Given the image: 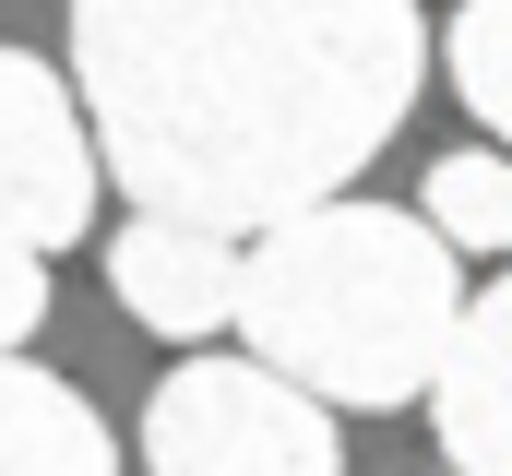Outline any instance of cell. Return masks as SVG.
<instances>
[{
    "mask_svg": "<svg viewBox=\"0 0 512 476\" xmlns=\"http://www.w3.org/2000/svg\"><path fill=\"white\" fill-rule=\"evenodd\" d=\"M441 72H453V96H465V108L501 131V119H512V0H465V12H453Z\"/></svg>",
    "mask_w": 512,
    "mask_h": 476,
    "instance_id": "cell-9",
    "label": "cell"
},
{
    "mask_svg": "<svg viewBox=\"0 0 512 476\" xmlns=\"http://www.w3.org/2000/svg\"><path fill=\"white\" fill-rule=\"evenodd\" d=\"M251 369L310 393L322 417H393L429 393V369L465 322L453 250L417 227L405 203H310L239 250V310Z\"/></svg>",
    "mask_w": 512,
    "mask_h": 476,
    "instance_id": "cell-2",
    "label": "cell"
},
{
    "mask_svg": "<svg viewBox=\"0 0 512 476\" xmlns=\"http://www.w3.org/2000/svg\"><path fill=\"white\" fill-rule=\"evenodd\" d=\"M0 476H120V441L60 369L0 357Z\"/></svg>",
    "mask_w": 512,
    "mask_h": 476,
    "instance_id": "cell-7",
    "label": "cell"
},
{
    "mask_svg": "<svg viewBox=\"0 0 512 476\" xmlns=\"http://www.w3.org/2000/svg\"><path fill=\"white\" fill-rule=\"evenodd\" d=\"M143 465L155 476H346L334 417L286 393L251 357H191L143 405Z\"/></svg>",
    "mask_w": 512,
    "mask_h": 476,
    "instance_id": "cell-3",
    "label": "cell"
},
{
    "mask_svg": "<svg viewBox=\"0 0 512 476\" xmlns=\"http://www.w3.org/2000/svg\"><path fill=\"white\" fill-rule=\"evenodd\" d=\"M417 227L441 238V250H501L512 238V167L477 143V155H441L429 179H417Z\"/></svg>",
    "mask_w": 512,
    "mask_h": 476,
    "instance_id": "cell-8",
    "label": "cell"
},
{
    "mask_svg": "<svg viewBox=\"0 0 512 476\" xmlns=\"http://www.w3.org/2000/svg\"><path fill=\"white\" fill-rule=\"evenodd\" d=\"M108 298H120L143 334H215L227 310H239V250L203 227H167V215H131L108 238Z\"/></svg>",
    "mask_w": 512,
    "mask_h": 476,
    "instance_id": "cell-5",
    "label": "cell"
},
{
    "mask_svg": "<svg viewBox=\"0 0 512 476\" xmlns=\"http://www.w3.org/2000/svg\"><path fill=\"white\" fill-rule=\"evenodd\" d=\"M417 405L441 417L453 476H501L512 465V298L501 286H465V322H453V346H441Z\"/></svg>",
    "mask_w": 512,
    "mask_h": 476,
    "instance_id": "cell-6",
    "label": "cell"
},
{
    "mask_svg": "<svg viewBox=\"0 0 512 476\" xmlns=\"http://www.w3.org/2000/svg\"><path fill=\"white\" fill-rule=\"evenodd\" d=\"M96 227V143L72 84L36 60V48H0V238L12 250H72Z\"/></svg>",
    "mask_w": 512,
    "mask_h": 476,
    "instance_id": "cell-4",
    "label": "cell"
},
{
    "mask_svg": "<svg viewBox=\"0 0 512 476\" xmlns=\"http://www.w3.org/2000/svg\"><path fill=\"white\" fill-rule=\"evenodd\" d=\"M417 84V0H72V108L96 179L227 250L346 203Z\"/></svg>",
    "mask_w": 512,
    "mask_h": 476,
    "instance_id": "cell-1",
    "label": "cell"
},
{
    "mask_svg": "<svg viewBox=\"0 0 512 476\" xmlns=\"http://www.w3.org/2000/svg\"><path fill=\"white\" fill-rule=\"evenodd\" d=\"M36 322H48V262H36V250H12V238H0V357L24 346V334H36Z\"/></svg>",
    "mask_w": 512,
    "mask_h": 476,
    "instance_id": "cell-10",
    "label": "cell"
}]
</instances>
